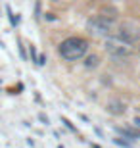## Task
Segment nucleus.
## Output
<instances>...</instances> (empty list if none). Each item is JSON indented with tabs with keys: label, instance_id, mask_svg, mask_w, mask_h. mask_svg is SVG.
<instances>
[{
	"label": "nucleus",
	"instance_id": "obj_10",
	"mask_svg": "<svg viewBox=\"0 0 140 148\" xmlns=\"http://www.w3.org/2000/svg\"><path fill=\"white\" fill-rule=\"evenodd\" d=\"M138 56H140V44H138Z\"/></svg>",
	"mask_w": 140,
	"mask_h": 148
},
{
	"label": "nucleus",
	"instance_id": "obj_11",
	"mask_svg": "<svg viewBox=\"0 0 140 148\" xmlns=\"http://www.w3.org/2000/svg\"><path fill=\"white\" fill-rule=\"evenodd\" d=\"M52 2H59V0H52Z\"/></svg>",
	"mask_w": 140,
	"mask_h": 148
},
{
	"label": "nucleus",
	"instance_id": "obj_1",
	"mask_svg": "<svg viewBox=\"0 0 140 148\" xmlns=\"http://www.w3.org/2000/svg\"><path fill=\"white\" fill-rule=\"evenodd\" d=\"M88 52V40L83 37H67L58 44V54L65 62H79Z\"/></svg>",
	"mask_w": 140,
	"mask_h": 148
},
{
	"label": "nucleus",
	"instance_id": "obj_4",
	"mask_svg": "<svg viewBox=\"0 0 140 148\" xmlns=\"http://www.w3.org/2000/svg\"><path fill=\"white\" fill-rule=\"evenodd\" d=\"M111 37H115L117 40H121L123 44H127V46H135V44H140V31L136 27H132V25H121V27H117V31H113Z\"/></svg>",
	"mask_w": 140,
	"mask_h": 148
},
{
	"label": "nucleus",
	"instance_id": "obj_7",
	"mask_svg": "<svg viewBox=\"0 0 140 148\" xmlns=\"http://www.w3.org/2000/svg\"><path fill=\"white\" fill-rule=\"evenodd\" d=\"M83 60H85V67L86 69H96V67L100 66V56L98 54H86Z\"/></svg>",
	"mask_w": 140,
	"mask_h": 148
},
{
	"label": "nucleus",
	"instance_id": "obj_2",
	"mask_svg": "<svg viewBox=\"0 0 140 148\" xmlns=\"http://www.w3.org/2000/svg\"><path fill=\"white\" fill-rule=\"evenodd\" d=\"M86 31L96 37H111L113 31H115V19L106 14H100V16H94L86 21Z\"/></svg>",
	"mask_w": 140,
	"mask_h": 148
},
{
	"label": "nucleus",
	"instance_id": "obj_6",
	"mask_svg": "<svg viewBox=\"0 0 140 148\" xmlns=\"http://www.w3.org/2000/svg\"><path fill=\"white\" fill-rule=\"evenodd\" d=\"M115 131H117L119 135H123V138H127L129 143H136V140H140V129H136V127H132V125L115 127Z\"/></svg>",
	"mask_w": 140,
	"mask_h": 148
},
{
	"label": "nucleus",
	"instance_id": "obj_3",
	"mask_svg": "<svg viewBox=\"0 0 140 148\" xmlns=\"http://www.w3.org/2000/svg\"><path fill=\"white\" fill-rule=\"evenodd\" d=\"M104 50L111 56L113 60H129L130 54H132V48L123 44L121 40H117L115 37H108L106 42H104Z\"/></svg>",
	"mask_w": 140,
	"mask_h": 148
},
{
	"label": "nucleus",
	"instance_id": "obj_9",
	"mask_svg": "<svg viewBox=\"0 0 140 148\" xmlns=\"http://www.w3.org/2000/svg\"><path fill=\"white\" fill-rule=\"evenodd\" d=\"M132 127H136V129H140V117L136 115L135 119H132Z\"/></svg>",
	"mask_w": 140,
	"mask_h": 148
},
{
	"label": "nucleus",
	"instance_id": "obj_8",
	"mask_svg": "<svg viewBox=\"0 0 140 148\" xmlns=\"http://www.w3.org/2000/svg\"><path fill=\"white\" fill-rule=\"evenodd\" d=\"M113 143L117 144V146H123V148H130V146H132V143H129V140H123L121 137H115V138H113Z\"/></svg>",
	"mask_w": 140,
	"mask_h": 148
},
{
	"label": "nucleus",
	"instance_id": "obj_5",
	"mask_svg": "<svg viewBox=\"0 0 140 148\" xmlns=\"http://www.w3.org/2000/svg\"><path fill=\"white\" fill-rule=\"evenodd\" d=\"M106 112H108L109 115L121 117V115H125V112H127V106H125L123 100L111 98V100H108V102H106Z\"/></svg>",
	"mask_w": 140,
	"mask_h": 148
}]
</instances>
